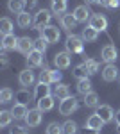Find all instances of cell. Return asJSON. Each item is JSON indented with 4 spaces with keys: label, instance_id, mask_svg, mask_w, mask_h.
Here are the masks:
<instances>
[{
    "label": "cell",
    "instance_id": "obj_12",
    "mask_svg": "<svg viewBox=\"0 0 120 134\" xmlns=\"http://www.w3.org/2000/svg\"><path fill=\"white\" fill-rule=\"evenodd\" d=\"M61 23H63V27H65L66 31H72V29H75V25H77L79 21L74 16V13H65V14L61 16Z\"/></svg>",
    "mask_w": 120,
    "mask_h": 134
},
{
    "label": "cell",
    "instance_id": "obj_41",
    "mask_svg": "<svg viewBox=\"0 0 120 134\" xmlns=\"http://www.w3.org/2000/svg\"><path fill=\"white\" fill-rule=\"evenodd\" d=\"M118 5H120V0H111V2H109V5H108V7H111V9H117Z\"/></svg>",
    "mask_w": 120,
    "mask_h": 134
},
{
    "label": "cell",
    "instance_id": "obj_40",
    "mask_svg": "<svg viewBox=\"0 0 120 134\" xmlns=\"http://www.w3.org/2000/svg\"><path fill=\"white\" fill-rule=\"evenodd\" d=\"M115 122H117V131L120 132V109L117 111V114H115Z\"/></svg>",
    "mask_w": 120,
    "mask_h": 134
},
{
    "label": "cell",
    "instance_id": "obj_26",
    "mask_svg": "<svg viewBox=\"0 0 120 134\" xmlns=\"http://www.w3.org/2000/svg\"><path fill=\"white\" fill-rule=\"evenodd\" d=\"M52 13L65 14L66 13V0H52Z\"/></svg>",
    "mask_w": 120,
    "mask_h": 134
},
{
    "label": "cell",
    "instance_id": "obj_3",
    "mask_svg": "<svg viewBox=\"0 0 120 134\" xmlns=\"http://www.w3.org/2000/svg\"><path fill=\"white\" fill-rule=\"evenodd\" d=\"M82 38H79V36H68L66 38V50L70 52V54H79V52H82Z\"/></svg>",
    "mask_w": 120,
    "mask_h": 134
},
{
    "label": "cell",
    "instance_id": "obj_29",
    "mask_svg": "<svg viewBox=\"0 0 120 134\" xmlns=\"http://www.w3.org/2000/svg\"><path fill=\"white\" fill-rule=\"evenodd\" d=\"M63 134H77V124L74 120H66L63 124Z\"/></svg>",
    "mask_w": 120,
    "mask_h": 134
},
{
    "label": "cell",
    "instance_id": "obj_39",
    "mask_svg": "<svg viewBox=\"0 0 120 134\" xmlns=\"http://www.w3.org/2000/svg\"><path fill=\"white\" fill-rule=\"evenodd\" d=\"M50 77H52V82H59L61 81V72H58V70H50Z\"/></svg>",
    "mask_w": 120,
    "mask_h": 134
},
{
    "label": "cell",
    "instance_id": "obj_7",
    "mask_svg": "<svg viewBox=\"0 0 120 134\" xmlns=\"http://www.w3.org/2000/svg\"><path fill=\"white\" fill-rule=\"evenodd\" d=\"M16 50L22 52V54H25V55H29V52L34 50V41L27 38V36H23V38H18V47H16Z\"/></svg>",
    "mask_w": 120,
    "mask_h": 134
},
{
    "label": "cell",
    "instance_id": "obj_16",
    "mask_svg": "<svg viewBox=\"0 0 120 134\" xmlns=\"http://www.w3.org/2000/svg\"><path fill=\"white\" fill-rule=\"evenodd\" d=\"M102 125H104V120H102V118H100L97 113L91 114L90 118L86 120V127H88V129H95V131H100V129H102Z\"/></svg>",
    "mask_w": 120,
    "mask_h": 134
},
{
    "label": "cell",
    "instance_id": "obj_6",
    "mask_svg": "<svg viewBox=\"0 0 120 134\" xmlns=\"http://www.w3.org/2000/svg\"><path fill=\"white\" fill-rule=\"evenodd\" d=\"M72 63V55L70 52H59V54H56L54 55V64L59 68V70H65V68H68Z\"/></svg>",
    "mask_w": 120,
    "mask_h": 134
},
{
    "label": "cell",
    "instance_id": "obj_28",
    "mask_svg": "<svg viewBox=\"0 0 120 134\" xmlns=\"http://www.w3.org/2000/svg\"><path fill=\"white\" fill-rule=\"evenodd\" d=\"M77 91H79L81 95L90 93V91H91V82H90V79H81L79 84H77Z\"/></svg>",
    "mask_w": 120,
    "mask_h": 134
},
{
    "label": "cell",
    "instance_id": "obj_31",
    "mask_svg": "<svg viewBox=\"0 0 120 134\" xmlns=\"http://www.w3.org/2000/svg\"><path fill=\"white\" fill-rule=\"evenodd\" d=\"M47 134H63V125H59L58 122H50L47 125Z\"/></svg>",
    "mask_w": 120,
    "mask_h": 134
},
{
    "label": "cell",
    "instance_id": "obj_23",
    "mask_svg": "<svg viewBox=\"0 0 120 134\" xmlns=\"http://www.w3.org/2000/svg\"><path fill=\"white\" fill-rule=\"evenodd\" d=\"M32 82H34V73H32V70H23L20 73V84L27 88V86H32Z\"/></svg>",
    "mask_w": 120,
    "mask_h": 134
},
{
    "label": "cell",
    "instance_id": "obj_44",
    "mask_svg": "<svg viewBox=\"0 0 120 134\" xmlns=\"http://www.w3.org/2000/svg\"><path fill=\"white\" fill-rule=\"evenodd\" d=\"M97 2H99V4H102V5H106V7H108V5H109V2H111V0H97Z\"/></svg>",
    "mask_w": 120,
    "mask_h": 134
},
{
    "label": "cell",
    "instance_id": "obj_33",
    "mask_svg": "<svg viewBox=\"0 0 120 134\" xmlns=\"http://www.w3.org/2000/svg\"><path fill=\"white\" fill-rule=\"evenodd\" d=\"M84 64H86V68H88V73H90V75H95V73L99 72V63H97V61H93V59H86Z\"/></svg>",
    "mask_w": 120,
    "mask_h": 134
},
{
    "label": "cell",
    "instance_id": "obj_34",
    "mask_svg": "<svg viewBox=\"0 0 120 134\" xmlns=\"http://www.w3.org/2000/svg\"><path fill=\"white\" fill-rule=\"evenodd\" d=\"M47 47H49V41H47L43 36H40V38L34 41V48L40 50V52H45V50H47Z\"/></svg>",
    "mask_w": 120,
    "mask_h": 134
},
{
    "label": "cell",
    "instance_id": "obj_21",
    "mask_svg": "<svg viewBox=\"0 0 120 134\" xmlns=\"http://www.w3.org/2000/svg\"><path fill=\"white\" fill-rule=\"evenodd\" d=\"M52 107H54V97L52 95L43 97V98L38 100V109H41V111H50Z\"/></svg>",
    "mask_w": 120,
    "mask_h": 134
},
{
    "label": "cell",
    "instance_id": "obj_37",
    "mask_svg": "<svg viewBox=\"0 0 120 134\" xmlns=\"http://www.w3.org/2000/svg\"><path fill=\"white\" fill-rule=\"evenodd\" d=\"M40 82H45V84H50L52 82V77H50V70H43L40 73Z\"/></svg>",
    "mask_w": 120,
    "mask_h": 134
},
{
    "label": "cell",
    "instance_id": "obj_20",
    "mask_svg": "<svg viewBox=\"0 0 120 134\" xmlns=\"http://www.w3.org/2000/svg\"><path fill=\"white\" fill-rule=\"evenodd\" d=\"M25 5H27L25 0H9V2H7V9H9L11 13H16V14H20Z\"/></svg>",
    "mask_w": 120,
    "mask_h": 134
},
{
    "label": "cell",
    "instance_id": "obj_19",
    "mask_svg": "<svg viewBox=\"0 0 120 134\" xmlns=\"http://www.w3.org/2000/svg\"><path fill=\"white\" fill-rule=\"evenodd\" d=\"M18 27H22V29H29V25H32V18H30V14L27 13V11H22L20 14H18Z\"/></svg>",
    "mask_w": 120,
    "mask_h": 134
},
{
    "label": "cell",
    "instance_id": "obj_4",
    "mask_svg": "<svg viewBox=\"0 0 120 134\" xmlns=\"http://www.w3.org/2000/svg\"><path fill=\"white\" fill-rule=\"evenodd\" d=\"M50 11L47 9H41L36 13V16H34V21H32V25L36 27V29H43V27H47L49 25V21H50Z\"/></svg>",
    "mask_w": 120,
    "mask_h": 134
},
{
    "label": "cell",
    "instance_id": "obj_30",
    "mask_svg": "<svg viewBox=\"0 0 120 134\" xmlns=\"http://www.w3.org/2000/svg\"><path fill=\"white\" fill-rule=\"evenodd\" d=\"M0 32L2 34H11L13 32V21L9 18H2L0 20Z\"/></svg>",
    "mask_w": 120,
    "mask_h": 134
},
{
    "label": "cell",
    "instance_id": "obj_24",
    "mask_svg": "<svg viewBox=\"0 0 120 134\" xmlns=\"http://www.w3.org/2000/svg\"><path fill=\"white\" fill-rule=\"evenodd\" d=\"M99 38V31H95L91 25H88L86 29H82V40L84 41H95Z\"/></svg>",
    "mask_w": 120,
    "mask_h": 134
},
{
    "label": "cell",
    "instance_id": "obj_15",
    "mask_svg": "<svg viewBox=\"0 0 120 134\" xmlns=\"http://www.w3.org/2000/svg\"><path fill=\"white\" fill-rule=\"evenodd\" d=\"M102 59L106 63H115V59H117V48L113 45H106L102 48Z\"/></svg>",
    "mask_w": 120,
    "mask_h": 134
},
{
    "label": "cell",
    "instance_id": "obj_13",
    "mask_svg": "<svg viewBox=\"0 0 120 134\" xmlns=\"http://www.w3.org/2000/svg\"><path fill=\"white\" fill-rule=\"evenodd\" d=\"M11 113H13V116H14V120H22V118H25L27 116V105L25 104H14L13 107H11Z\"/></svg>",
    "mask_w": 120,
    "mask_h": 134
},
{
    "label": "cell",
    "instance_id": "obj_42",
    "mask_svg": "<svg viewBox=\"0 0 120 134\" xmlns=\"http://www.w3.org/2000/svg\"><path fill=\"white\" fill-rule=\"evenodd\" d=\"M100 131H95V129H88L86 127V131H84V134H99Z\"/></svg>",
    "mask_w": 120,
    "mask_h": 134
},
{
    "label": "cell",
    "instance_id": "obj_25",
    "mask_svg": "<svg viewBox=\"0 0 120 134\" xmlns=\"http://www.w3.org/2000/svg\"><path fill=\"white\" fill-rule=\"evenodd\" d=\"M84 105H86V107H97V105H99V95L93 93V91L86 93V95H84Z\"/></svg>",
    "mask_w": 120,
    "mask_h": 134
},
{
    "label": "cell",
    "instance_id": "obj_11",
    "mask_svg": "<svg viewBox=\"0 0 120 134\" xmlns=\"http://www.w3.org/2000/svg\"><path fill=\"white\" fill-rule=\"evenodd\" d=\"M97 114H99L100 118L104 120V124H108L113 120V109H111V105H106V104H102V105H97Z\"/></svg>",
    "mask_w": 120,
    "mask_h": 134
},
{
    "label": "cell",
    "instance_id": "obj_27",
    "mask_svg": "<svg viewBox=\"0 0 120 134\" xmlns=\"http://www.w3.org/2000/svg\"><path fill=\"white\" fill-rule=\"evenodd\" d=\"M88 68H86V64L84 63H81V64H77L75 68H74V77H77V79H88Z\"/></svg>",
    "mask_w": 120,
    "mask_h": 134
},
{
    "label": "cell",
    "instance_id": "obj_45",
    "mask_svg": "<svg viewBox=\"0 0 120 134\" xmlns=\"http://www.w3.org/2000/svg\"><path fill=\"white\" fill-rule=\"evenodd\" d=\"M86 4H93V2H97V0H84Z\"/></svg>",
    "mask_w": 120,
    "mask_h": 134
},
{
    "label": "cell",
    "instance_id": "obj_43",
    "mask_svg": "<svg viewBox=\"0 0 120 134\" xmlns=\"http://www.w3.org/2000/svg\"><path fill=\"white\" fill-rule=\"evenodd\" d=\"M36 2H38V0H25V4H27L29 7H34V5H36Z\"/></svg>",
    "mask_w": 120,
    "mask_h": 134
},
{
    "label": "cell",
    "instance_id": "obj_2",
    "mask_svg": "<svg viewBox=\"0 0 120 134\" xmlns=\"http://www.w3.org/2000/svg\"><path fill=\"white\" fill-rule=\"evenodd\" d=\"M41 118H43V111L36 107V109H29V113L23 120H25L27 127H38L41 124Z\"/></svg>",
    "mask_w": 120,
    "mask_h": 134
},
{
    "label": "cell",
    "instance_id": "obj_18",
    "mask_svg": "<svg viewBox=\"0 0 120 134\" xmlns=\"http://www.w3.org/2000/svg\"><path fill=\"white\" fill-rule=\"evenodd\" d=\"M50 95V86L45 82H40L38 86H36V91H34V98H36V102L40 100V98H43V97H49Z\"/></svg>",
    "mask_w": 120,
    "mask_h": 134
},
{
    "label": "cell",
    "instance_id": "obj_1",
    "mask_svg": "<svg viewBox=\"0 0 120 134\" xmlns=\"http://www.w3.org/2000/svg\"><path fill=\"white\" fill-rule=\"evenodd\" d=\"M75 109H77V100H75L74 97H66V98H63V100H61V104H59V113L63 114V116L72 114Z\"/></svg>",
    "mask_w": 120,
    "mask_h": 134
},
{
    "label": "cell",
    "instance_id": "obj_10",
    "mask_svg": "<svg viewBox=\"0 0 120 134\" xmlns=\"http://www.w3.org/2000/svg\"><path fill=\"white\" fill-rule=\"evenodd\" d=\"M18 47V38L11 32V34H4L2 38V48L4 50H14Z\"/></svg>",
    "mask_w": 120,
    "mask_h": 134
},
{
    "label": "cell",
    "instance_id": "obj_17",
    "mask_svg": "<svg viewBox=\"0 0 120 134\" xmlns=\"http://www.w3.org/2000/svg\"><path fill=\"white\" fill-rule=\"evenodd\" d=\"M74 16L77 18V21H86L90 20V11H88V7L86 5H77L75 9H74Z\"/></svg>",
    "mask_w": 120,
    "mask_h": 134
},
{
    "label": "cell",
    "instance_id": "obj_38",
    "mask_svg": "<svg viewBox=\"0 0 120 134\" xmlns=\"http://www.w3.org/2000/svg\"><path fill=\"white\" fill-rule=\"evenodd\" d=\"M11 134H29V131L25 127H22V125H16V127L11 129Z\"/></svg>",
    "mask_w": 120,
    "mask_h": 134
},
{
    "label": "cell",
    "instance_id": "obj_8",
    "mask_svg": "<svg viewBox=\"0 0 120 134\" xmlns=\"http://www.w3.org/2000/svg\"><path fill=\"white\" fill-rule=\"evenodd\" d=\"M118 77V68L113 64V63H108L106 66H104V70H102V79L106 81V82H111V81H115Z\"/></svg>",
    "mask_w": 120,
    "mask_h": 134
},
{
    "label": "cell",
    "instance_id": "obj_35",
    "mask_svg": "<svg viewBox=\"0 0 120 134\" xmlns=\"http://www.w3.org/2000/svg\"><path fill=\"white\" fill-rule=\"evenodd\" d=\"M13 98V91H11L9 88H4L2 91H0V102L2 104H7Z\"/></svg>",
    "mask_w": 120,
    "mask_h": 134
},
{
    "label": "cell",
    "instance_id": "obj_22",
    "mask_svg": "<svg viewBox=\"0 0 120 134\" xmlns=\"http://www.w3.org/2000/svg\"><path fill=\"white\" fill-rule=\"evenodd\" d=\"M54 97H56L58 100H63V98L70 97V90H68V86H66V84H58L56 90H54Z\"/></svg>",
    "mask_w": 120,
    "mask_h": 134
},
{
    "label": "cell",
    "instance_id": "obj_5",
    "mask_svg": "<svg viewBox=\"0 0 120 134\" xmlns=\"http://www.w3.org/2000/svg\"><path fill=\"white\" fill-rule=\"evenodd\" d=\"M41 36H43L49 43H58L61 34H59V29H58V27H54V25H47V27L41 29Z\"/></svg>",
    "mask_w": 120,
    "mask_h": 134
},
{
    "label": "cell",
    "instance_id": "obj_32",
    "mask_svg": "<svg viewBox=\"0 0 120 134\" xmlns=\"http://www.w3.org/2000/svg\"><path fill=\"white\" fill-rule=\"evenodd\" d=\"M13 118H14V116H13L11 111H2V113H0V127H7Z\"/></svg>",
    "mask_w": 120,
    "mask_h": 134
},
{
    "label": "cell",
    "instance_id": "obj_14",
    "mask_svg": "<svg viewBox=\"0 0 120 134\" xmlns=\"http://www.w3.org/2000/svg\"><path fill=\"white\" fill-rule=\"evenodd\" d=\"M27 63H29V66H40L41 63H43V52L36 50V48H34L32 52H29Z\"/></svg>",
    "mask_w": 120,
    "mask_h": 134
},
{
    "label": "cell",
    "instance_id": "obj_36",
    "mask_svg": "<svg viewBox=\"0 0 120 134\" xmlns=\"http://www.w3.org/2000/svg\"><path fill=\"white\" fill-rule=\"evenodd\" d=\"M14 97L18 98V104H25L29 100V91H25V90H22V91L14 93Z\"/></svg>",
    "mask_w": 120,
    "mask_h": 134
},
{
    "label": "cell",
    "instance_id": "obj_9",
    "mask_svg": "<svg viewBox=\"0 0 120 134\" xmlns=\"http://www.w3.org/2000/svg\"><path fill=\"white\" fill-rule=\"evenodd\" d=\"M90 25L95 29V31L102 32V31H106V29H108V20H106L102 14H93V16L90 18Z\"/></svg>",
    "mask_w": 120,
    "mask_h": 134
}]
</instances>
